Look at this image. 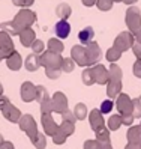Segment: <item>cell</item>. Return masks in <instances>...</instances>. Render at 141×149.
Returning a JSON list of instances; mask_svg holds the SVG:
<instances>
[{"instance_id": "1", "label": "cell", "mask_w": 141, "mask_h": 149, "mask_svg": "<svg viewBox=\"0 0 141 149\" xmlns=\"http://www.w3.org/2000/svg\"><path fill=\"white\" fill-rule=\"evenodd\" d=\"M35 21H36V14H33L29 9H21L18 14L15 15V18L12 21V26H14V29L17 30V33H20L24 29H29Z\"/></svg>"}, {"instance_id": "2", "label": "cell", "mask_w": 141, "mask_h": 149, "mask_svg": "<svg viewBox=\"0 0 141 149\" xmlns=\"http://www.w3.org/2000/svg\"><path fill=\"white\" fill-rule=\"evenodd\" d=\"M18 124H20L21 131H24V133L29 136V139L32 140V143H33L35 139L38 137V127H36V122H35L33 116L32 115H23Z\"/></svg>"}, {"instance_id": "3", "label": "cell", "mask_w": 141, "mask_h": 149, "mask_svg": "<svg viewBox=\"0 0 141 149\" xmlns=\"http://www.w3.org/2000/svg\"><path fill=\"white\" fill-rule=\"evenodd\" d=\"M126 24L131 29V33H135L141 27V14L140 9L135 6H129V9L126 11Z\"/></svg>"}, {"instance_id": "4", "label": "cell", "mask_w": 141, "mask_h": 149, "mask_svg": "<svg viewBox=\"0 0 141 149\" xmlns=\"http://www.w3.org/2000/svg\"><path fill=\"white\" fill-rule=\"evenodd\" d=\"M62 62H63L62 56L53 51H47L41 57V65H44L47 69H62Z\"/></svg>"}, {"instance_id": "5", "label": "cell", "mask_w": 141, "mask_h": 149, "mask_svg": "<svg viewBox=\"0 0 141 149\" xmlns=\"http://www.w3.org/2000/svg\"><path fill=\"white\" fill-rule=\"evenodd\" d=\"M134 45V35H131L129 32H122L119 33V36L114 41V47L119 51H126Z\"/></svg>"}, {"instance_id": "6", "label": "cell", "mask_w": 141, "mask_h": 149, "mask_svg": "<svg viewBox=\"0 0 141 149\" xmlns=\"http://www.w3.org/2000/svg\"><path fill=\"white\" fill-rule=\"evenodd\" d=\"M14 42L8 32H0V53L3 57H9L14 53Z\"/></svg>"}, {"instance_id": "7", "label": "cell", "mask_w": 141, "mask_h": 149, "mask_svg": "<svg viewBox=\"0 0 141 149\" xmlns=\"http://www.w3.org/2000/svg\"><path fill=\"white\" fill-rule=\"evenodd\" d=\"M86 56H87V63L93 65L102 57V51L96 42H90L89 45H86Z\"/></svg>"}, {"instance_id": "8", "label": "cell", "mask_w": 141, "mask_h": 149, "mask_svg": "<svg viewBox=\"0 0 141 149\" xmlns=\"http://www.w3.org/2000/svg\"><path fill=\"white\" fill-rule=\"evenodd\" d=\"M42 127H44V131H45V134L47 136H54L57 131H59V125L56 124V120L53 119L51 115H42Z\"/></svg>"}, {"instance_id": "9", "label": "cell", "mask_w": 141, "mask_h": 149, "mask_svg": "<svg viewBox=\"0 0 141 149\" xmlns=\"http://www.w3.org/2000/svg\"><path fill=\"white\" fill-rule=\"evenodd\" d=\"M117 110L119 115H132V101L128 98V95L122 93L117 98Z\"/></svg>"}, {"instance_id": "10", "label": "cell", "mask_w": 141, "mask_h": 149, "mask_svg": "<svg viewBox=\"0 0 141 149\" xmlns=\"http://www.w3.org/2000/svg\"><path fill=\"white\" fill-rule=\"evenodd\" d=\"M51 101H53V109H54V111L60 113V115L68 110V100L62 92H56V95L51 98Z\"/></svg>"}, {"instance_id": "11", "label": "cell", "mask_w": 141, "mask_h": 149, "mask_svg": "<svg viewBox=\"0 0 141 149\" xmlns=\"http://www.w3.org/2000/svg\"><path fill=\"white\" fill-rule=\"evenodd\" d=\"M92 74H93V80L99 84H105L110 81V75H108V71L105 69V66L102 65H98L92 68Z\"/></svg>"}, {"instance_id": "12", "label": "cell", "mask_w": 141, "mask_h": 149, "mask_svg": "<svg viewBox=\"0 0 141 149\" xmlns=\"http://www.w3.org/2000/svg\"><path fill=\"white\" fill-rule=\"evenodd\" d=\"M89 120H90V127H92V130L95 131V133L98 130H101V128L105 127V120L102 118L101 110H92L90 111V116H89Z\"/></svg>"}, {"instance_id": "13", "label": "cell", "mask_w": 141, "mask_h": 149, "mask_svg": "<svg viewBox=\"0 0 141 149\" xmlns=\"http://www.w3.org/2000/svg\"><path fill=\"white\" fill-rule=\"evenodd\" d=\"M3 111V116L9 120V122H14V124H17V122H20V119H21V113H20V110L17 109L14 104H8V106L2 110Z\"/></svg>"}, {"instance_id": "14", "label": "cell", "mask_w": 141, "mask_h": 149, "mask_svg": "<svg viewBox=\"0 0 141 149\" xmlns=\"http://www.w3.org/2000/svg\"><path fill=\"white\" fill-rule=\"evenodd\" d=\"M72 60L77 62L81 66H87V56H86V47L83 45H75L72 48Z\"/></svg>"}, {"instance_id": "15", "label": "cell", "mask_w": 141, "mask_h": 149, "mask_svg": "<svg viewBox=\"0 0 141 149\" xmlns=\"http://www.w3.org/2000/svg\"><path fill=\"white\" fill-rule=\"evenodd\" d=\"M69 32H70V24L66 20H60L56 23L54 26V33L57 35V38L60 39H65L69 36Z\"/></svg>"}, {"instance_id": "16", "label": "cell", "mask_w": 141, "mask_h": 149, "mask_svg": "<svg viewBox=\"0 0 141 149\" xmlns=\"http://www.w3.org/2000/svg\"><path fill=\"white\" fill-rule=\"evenodd\" d=\"M35 91H36V87H35L30 81L23 83V86H21V98H23V101H26V102L33 101L35 100Z\"/></svg>"}, {"instance_id": "17", "label": "cell", "mask_w": 141, "mask_h": 149, "mask_svg": "<svg viewBox=\"0 0 141 149\" xmlns=\"http://www.w3.org/2000/svg\"><path fill=\"white\" fill-rule=\"evenodd\" d=\"M126 137H128L129 143H135V145L141 146V125H138V127H129L128 133H126Z\"/></svg>"}, {"instance_id": "18", "label": "cell", "mask_w": 141, "mask_h": 149, "mask_svg": "<svg viewBox=\"0 0 141 149\" xmlns=\"http://www.w3.org/2000/svg\"><path fill=\"white\" fill-rule=\"evenodd\" d=\"M6 63H8V68L9 69H12V71H18V69L21 68V65H23V59H21V56L17 53V51H14L9 57H6Z\"/></svg>"}, {"instance_id": "19", "label": "cell", "mask_w": 141, "mask_h": 149, "mask_svg": "<svg viewBox=\"0 0 141 149\" xmlns=\"http://www.w3.org/2000/svg\"><path fill=\"white\" fill-rule=\"evenodd\" d=\"M18 35H20V41L24 47H32V44L35 42V32L30 27L21 30Z\"/></svg>"}, {"instance_id": "20", "label": "cell", "mask_w": 141, "mask_h": 149, "mask_svg": "<svg viewBox=\"0 0 141 149\" xmlns=\"http://www.w3.org/2000/svg\"><path fill=\"white\" fill-rule=\"evenodd\" d=\"M93 36H95V32L92 27H86L78 33V39L81 41L83 45H89L90 42H93Z\"/></svg>"}, {"instance_id": "21", "label": "cell", "mask_w": 141, "mask_h": 149, "mask_svg": "<svg viewBox=\"0 0 141 149\" xmlns=\"http://www.w3.org/2000/svg\"><path fill=\"white\" fill-rule=\"evenodd\" d=\"M107 93L110 98H116L119 96L120 91H122V81L120 80H110L108 81V86H107Z\"/></svg>"}, {"instance_id": "22", "label": "cell", "mask_w": 141, "mask_h": 149, "mask_svg": "<svg viewBox=\"0 0 141 149\" xmlns=\"http://www.w3.org/2000/svg\"><path fill=\"white\" fill-rule=\"evenodd\" d=\"M24 65H26V68H27V71H36V69L39 68V65H41V57H38V54L33 53V54L27 56Z\"/></svg>"}, {"instance_id": "23", "label": "cell", "mask_w": 141, "mask_h": 149, "mask_svg": "<svg viewBox=\"0 0 141 149\" xmlns=\"http://www.w3.org/2000/svg\"><path fill=\"white\" fill-rule=\"evenodd\" d=\"M70 12H72V11H70V6H68L66 3H62V5H59L56 8V14L60 17L62 20H66L68 17L70 15Z\"/></svg>"}, {"instance_id": "24", "label": "cell", "mask_w": 141, "mask_h": 149, "mask_svg": "<svg viewBox=\"0 0 141 149\" xmlns=\"http://www.w3.org/2000/svg\"><path fill=\"white\" fill-rule=\"evenodd\" d=\"M63 44H62L59 39H50L48 41V51H53V53H57L60 54L63 51Z\"/></svg>"}, {"instance_id": "25", "label": "cell", "mask_w": 141, "mask_h": 149, "mask_svg": "<svg viewBox=\"0 0 141 149\" xmlns=\"http://www.w3.org/2000/svg\"><path fill=\"white\" fill-rule=\"evenodd\" d=\"M120 125H123V124H122V115H113V116L108 119V130H110V131L119 130Z\"/></svg>"}, {"instance_id": "26", "label": "cell", "mask_w": 141, "mask_h": 149, "mask_svg": "<svg viewBox=\"0 0 141 149\" xmlns=\"http://www.w3.org/2000/svg\"><path fill=\"white\" fill-rule=\"evenodd\" d=\"M74 115H75L77 120H83L87 116V107H86V104H83V102L77 104L75 110H74Z\"/></svg>"}, {"instance_id": "27", "label": "cell", "mask_w": 141, "mask_h": 149, "mask_svg": "<svg viewBox=\"0 0 141 149\" xmlns=\"http://www.w3.org/2000/svg\"><path fill=\"white\" fill-rule=\"evenodd\" d=\"M59 130L62 131V133H65L66 136H72L74 131H75V124H72V122H66V120H62Z\"/></svg>"}, {"instance_id": "28", "label": "cell", "mask_w": 141, "mask_h": 149, "mask_svg": "<svg viewBox=\"0 0 141 149\" xmlns=\"http://www.w3.org/2000/svg\"><path fill=\"white\" fill-rule=\"evenodd\" d=\"M47 98H50L48 96V92H47V89L44 86H36V91H35V100H38L39 102H42V101H45Z\"/></svg>"}, {"instance_id": "29", "label": "cell", "mask_w": 141, "mask_h": 149, "mask_svg": "<svg viewBox=\"0 0 141 149\" xmlns=\"http://www.w3.org/2000/svg\"><path fill=\"white\" fill-rule=\"evenodd\" d=\"M108 75H110V80H122V69H120L116 63H113V65L110 66Z\"/></svg>"}, {"instance_id": "30", "label": "cell", "mask_w": 141, "mask_h": 149, "mask_svg": "<svg viewBox=\"0 0 141 149\" xmlns=\"http://www.w3.org/2000/svg\"><path fill=\"white\" fill-rule=\"evenodd\" d=\"M96 140L98 142H110V130L107 128H101L96 131Z\"/></svg>"}, {"instance_id": "31", "label": "cell", "mask_w": 141, "mask_h": 149, "mask_svg": "<svg viewBox=\"0 0 141 149\" xmlns=\"http://www.w3.org/2000/svg\"><path fill=\"white\" fill-rule=\"evenodd\" d=\"M41 111H42V115H51V111H54L51 98H47L45 101L41 102Z\"/></svg>"}, {"instance_id": "32", "label": "cell", "mask_w": 141, "mask_h": 149, "mask_svg": "<svg viewBox=\"0 0 141 149\" xmlns=\"http://www.w3.org/2000/svg\"><path fill=\"white\" fill-rule=\"evenodd\" d=\"M120 56H122V51H119L116 47H113L107 51V60H110V62H113V63L116 62L117 59H120Z\"/></svg>"}, {"instance_id": "33", "label": "cell", "mask_w": 141, "mask_h": 149, "mask_svg": "<svg viewBox=\"0 0 141 149\" xmlns=\"http://www.w3.org/2000/svg\"><path fill=\"white\" fill-rule=\"evenodd\" d=\"M81 78H83V81H84V84H87V86H90V84H93V83H95V80H93L92 68H87V69H84V71H83V75H81Z\"/></svg>"}, {"instance_id": "34", "label": "cell", "mask_w": 141, "mask_h": 149, "mask_svg": "<svg viewBox=\"0 0 141 149\" xmlns=\"http://www.w3.org/2000/svg\"><path fill=\"white\" fill-rule=\"evenodd\" d=\"M75 68V62L72 60V57L70 59H63V62H62V69H63L65 72H72Z\"/></svg>"}, {"instance_id": "35", "label": "cell", "mask_w": 141, "mask_h": 149, "mask_svg": "<svg viewBox=\"0 0 141 149\" xmlns=\"http://www.w3.org/2000/svg\"><path fill=\"white\" fill-rule=\"evenodd\" d=\"M33 145H35V148H36V149H45V146H47V140H45V136H44V134H41V133H38V137L35 139Z\"/></svg>"}, {"instance_id": "36", "label": "cell", "mask_w": 141, "mask_h": 149, "mask_svg": "<svg viewBox=\"0 0 141 149\" xmlns=\"http://www.w3.org/2000/svg\"><path fill=\"white\" fill-rule=\"evenodd\" d=\"M132 116L141 118V102L138 101V98L132 100Z\"/></svg>"}, {"instance_id": "37", "label": "cell", "mask_w": 141, "mask_h": 149, "mask_svg": "<svg viewBox=\"0 0 141 149\" xmlns=\"http://www.w3.org/2000/svg\"><path fill=\"white\" fill-rule=\"evenodd\" d=\"M66 139H68V136H66L65 133H62V131L59 130L57 133L53 136V142H54L56 145H63V143L66 142Z\"/></svg>"}, {"instance_id": "38", "label": "cell", "mask_w": 141, "mask_h": 149, "mask_svg": "<svg viewBox=\"0 0 141 149\" xmlns=\"http://www.w3.org/2000/svg\"><path fill=\"white\" fill-rule=\"evenodd\" d=\"M113 107H114L113 101H111V100H105V101L101 104V113H102V115H107V113H110V111L113 110Z\"/></svg>"}, {"instance_id": "39", "label": "cell", "mask_w": 141, "mask_h": 149, "mask_svg": "<svg viewBox=\"0 0 141 149\" xmlns=\"http://www.w3.org/2000/svg\"><path fill=\"white\" fill-rule=\"evenodd\" d=\"M96 3H98V8H99L101 11H110L111 8H113V3L114 2H113V0H98Z\"/></svg>"}, {"instance_id": "40", "label": "cell", "mask_w": 141, "mask_h": 149, "mask_svg": "<svg viewBox=\"0 0 141 149\" xmlns=\"http://www.w3.org/2000/svg\"><path fill=\"white\" fill-rule=\"evenodd\" d=\"M44 42L41 41V39H35V42L32 44V48H33V53L35 54H38V53H41V51H44Z\"/></svg>"}, {"instance_id": "41", "label": "cell", "mask_w": 141, "mask_h": 149, "mask_svg": "<svg viewBox=\"0 0 141 149\" xmlns=\"http://www.w3.org/2000/svg\"><path fill=\"white\" fill-rule=\"evenodd\" d=\"M62 119L66 120V122H72V124H75V120H77L75 115H74L72 111H69V110H66V111L62 113Z\"/></svg>"}, {"instance_id": "42", "label": "cell", "mask_w": 141, "mask_h": 149, "mask_svg": "<svg viewBox=\"0 0 141 149\" xmlns=\"http://www.w3.org/2000/svg\"><path fill=\"white\" fill-rule=\"evenodd\" d=\"M84 149H99V142L98 140H86Z\"/></svg>"}, {"instance_id": "43", "label": "cell", "mask_w": 141, "mask_h": 149, "mask_svg": "<svg viewBox=\"0 0 141 149\" xmlns=\"http://www.w3.org/2000/svg\"><path fill=\"white\" fill-rule=\"evenodd\" d=\"M45 74L50 78H59L62 74V69H45Z\"/></svg>"}, {"instance_id": "44", "label": "cell", "mask_w": 141, "mask_h": 149, "mask_svg": "<svg viewBox=\"0 0 141 149\" xmlns=\"http://www.w3.org/2000/svg\"><path fill=\"white\" fill-rule=\"evenodd\" d=\"M134 116L132 115H122V124L123 125H126V127H131L132 125V122H134Z\"/></svg>"}, {"instance_id": "45", "label": "cell", "mask_w": 141, "mask_h": 149, "mask_svg": "<svg viewBox=\"0 0 141 149\" xmlns=\"http://www.w3.org/2000/svg\"><path fill=\"white\" fill-rule=\"evenodd\" d=\"M12 2H14V5H17V6L26 8V6H30L35 0H12Z\"/></svg>"}, {"instance_id": "46", "label": "cell", "mask_w": 141, "mask_h": 149, "mask_svg": "<svg viewBox=\"0 0 141 149\" xmlns=\"http://www.w3.org/2000/svg\"><path fill=\"white\" fill-rule=\"evenodd\" d=\"M134 74L138 78H141V59H138L137 62L134 63Z\"/></svg>"}, {"instance_id": "47", "label": "cell", "mask_w": 141, "mask_h": 149, "mask_svg": "<svg viewBox=\"0 0 141 149\" xmlns=\"http://www.w3.org/2000/svg\"><path fill=\"white\" fill-rule=\"evenodd\" d=\"M132 50H134V53H135V56L138 57V59H141V44H134L132 45Z\"/></svg>"}, {"instance_id": "48", "label": "cell", "mask_w": 141, "mask_h": 149, "mask_svg": "<svg viewBox=\"0 0 141 149\" xmlns=\"http://www.w3.org/2000/svg\"><path fill=\"white\" fill-rule=\"evenodd\" d=\"M8 104H9V100H8L6 96L2 95V96H0V110H3V109L8 106Z\"/></svg>"}, {"instance_id": "49", "label": "cell", "mask_w": 141, "mask_h": 149, "mask_svg": "<svg viewBox=\"0 0 141 149\" xmlns=\"http://www.w3.org/2000/svg\"><path fill=\"white\" fill-rule=\"evenodd\" d=\"M99 149H113L111 142H99Z\"/></svg>"}, {"instance_id": "50", "label": "cell", "mask_w": 141, "mask_h": 149, "mask_svg": "<svg viewBox=\"0 0 141 149\" xmlns=\"http://www.w3.org/2000/svg\"><path fill=\"white\" fill-rule=\"evenodd\" d=\"M0 149H15V148L11 142H3L2 145H0Z\"/></svg>"}, {"instance_id": "51", "label": "cell", "mask_w": 141, "mask_h": 149, "mask_svg": "<svg viewBox=\"0 0 141 149\" xmlns=\"http://www.w3.org/2000/svg\"><path fill=\"white\" fill-rule=\"evenodd\" d=\"M125 149H141L140 145H135V143H128Z\"/></svg>"}, {"instance_id": "52", "label": "cell", "mask_w": 141, "mask_h": 149, "mask_svg": "<svg viewBox=\"0 0 141 149\" xmlns=\"http://www.w3.org/2000/svg\"><path fill=\"white\" fill-rule=\"evenodd\" d=\"M81 2H83L86 6H93L96 2H98V0H81Z\"/></svg>"}, {"instance_id": "53", "label": "cell", "mask_w": 141, "mask_h": 149, "mask_svg": "<svg viewBox=\"0 0 141 149\" xmlns=\"http://www.w3.org/2000/svg\"><path fill=\"white\" fill-rule=\"evenodd\" d=\"M135 39H137L138 44H141V29L138 32H135Z\"/></svg>"}, {"instance_id": "54", "label": "cell", "mask_w": 141, "mask_h": 149, "mask_svg": "<svg viewBox=\"0 0 141 149\" xmlns=\"http://www.w3.org/2000/svg\"><path fill=\"white\" fill-rule=\"evenodd\" d=\"M123 2H125L126 5H129V6H131V5H134V3L137 2V0H123Z\"/></svg>"}, {"instance_id": "55", "label": "cell", "mask_w": 141, "mask_h": 149, "mask_svg": "<svg viewBox=\"0 0 141 149\" xmlns=\"http://www.w3.org/2000/svg\"><path fill=\"white\" fill-rule=\"evenodd\" d=\"M2 95H3V86L0 84V96H2Z\"/></svg>"}, {"instance_id": "56", "label": "cell", "mask_w": 141, "mask_h": 149, "mask_svg": "<svg viewBox=\"0 0 141 149\" xmlns=\"http://www.w3.org/2000/svg\"><path fill=\"white\" fill-rule=\"evenodd\" d=\"M3 142H5V140H3V137H2V134H0V145H2Z\"/></svg>"}, {"instance_id": "57", "label": "cell", "mask_w": 141, "mask_h": 149, "mask_svg": "<svg viewBox=\"0 0 141 149\" xmlns=\"http://www.w3.org/2000/svg\"><path fill=\"white\" fill-rule=\"evenodd\" d=\"M113 2H123V0H113Z\"/></svg>"}, {"instance_id": "58", "label": "cell", "mask_w": 141, "mask_h": 149, "mask_svg": "<svg viewBox=\"0 0 141 149\" xmlns=\"http://www.w3.org/2000/svg\"><path fill=\"white\" fill-rule=\"evenodd\" d=\"M3 59V56H2V53H0V60H2Z\"/></svg>"}, {"instance_id": "59", "label": "cell", "mask_w": 141, "mask_h": 149, "mask_svg": "<svg viewBox=\"0 0 141 149\" xmlns=\"http://www.w3.org/2000/svg\"><path fill=\"white\" fill-rule=\"evenodd\" d=\"M138 101H140V102H141V96H140V98H138Z\"/></svg>"}]
</instances>
